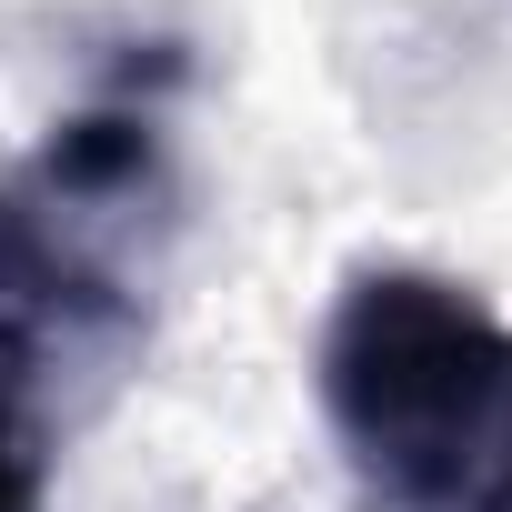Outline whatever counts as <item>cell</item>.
I'll return each mask as SVG.
<instances>
[{
  "label": "cell",
  "instance_id": "cell-1",
  "mask_svg": "<svg viewBox=\"0 0 512 512\" xmlns=\"http://www.w3.org/2000/svg\"><path fill=\"white\" fill-rule=\"evenodd\" d=\"M322 412L402 512H452L512 472V322L442 272H352L322 322Z\"/></svg>",
  "mask_w": 512,
  "mask_h": 512
},
{
  "label": "cell",
  "instance_id": "cell-2",
  "mask_svg": "<svg viewBox=\"0 0 512 512\" xmlns=\"http://www.w3.org/2000/svg\"><path fill=\"white\" fill-rule=\"evenodd\" d=\"M171 251V151L151 111H71L0 181V382L141 332Z\"/></svg>",
  "mask_w": 512,
  "mask_h": 512
},
{
  "label": "cell",
  "instance_id": "cell-3",
  "mask_svg": "<svg viewBox=\"0 0 512 512\" xmlns=\"http://www.w3.org/2000/svg\"><path fill=\"white\" fill-rule=\"evenodd\" d=\"M51 492V432L21 402V382H0V512H41Z\"/></svg>",
  "mask_w": 512,
  "mask_h": 512
},
{
  "label": "cell",
  "instance_id": "cell-4",
  "mask_svg": "<svg viewBox=\"0 0 512 512\" xmlns=\"http://www.w3.org/2000/svg\"><path fill=\"white\" fill-rule=\"evenodd\" d=\"M452 512H512V472H492V482H482V492H462Z\"/></svg>",
  "mask_w": 512,
  "mask_h": 512
}]
</instances>
